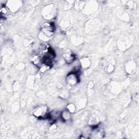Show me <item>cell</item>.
Masks as SVG:
<instances>
[{"label": "cell", "mask_w": 139, "mask_h": 139, "mask_svg": "<svg viewBox=\"0 0 139 139\" xmlns=\"http://www.w3.org/2000/svg\"><path fill=\"white\" fill-rule=\"evenodd\" d=\"M74 56L70 52H65L64 53V58L65 59H66V61H69L70 63L71 61H72V60L74 59Z\"/></svg>", "instance_id": "obj_1"}]
</instances>
